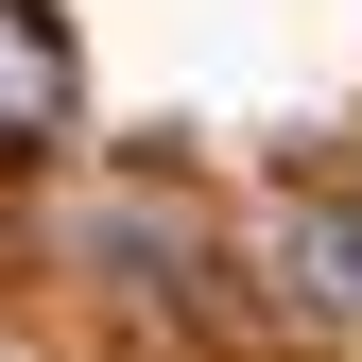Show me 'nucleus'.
<instances>
[{"mask_svg": "<svg viewBox=\"0 0 362 362\" xmlns=\"http://www.w3.org/2000/svg\"><path fill=\"white\" fill-rule=\"evenodd\" d=\"M259 242H276L293 310H328V328H362V173H276Z\"/></svg>", "mask_w": 362, "mask_h": 362, "instance_id": "1", "label": "nucleus"}, {"mask_svg": "<svg viewBox=\"0 0 362 362\" xmlns=\"http://www.w3.org/2000/svg\"><path fill=\"white\" fill-rule=\"evenodd\" d=\"M69 104H86L69 18H52V0H0V156H52V139H69Z\"/></svg>", "mask_w": 362, "mask_h": 362, "instance_id": "2", "label": "nucleus"}]
</instances>
